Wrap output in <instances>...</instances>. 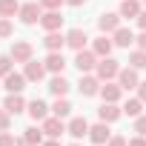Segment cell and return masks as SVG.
Returning <instances> with one entry per match:
<instances>
[{"label": "cell", "instance_id": "6da1fadb", "mask_svg": "<svg viewBox=\"0 0 146 146\" xmlns=\"http://www.w3.org/2000/svg\"><path fill=\"white\" fill-rule=\"evenodd\" d=\"M43 6L37 3V0H29V3H20V12H17V17H20V23L23 26H37L40 23V17H43Z\"/></svg>", "mask_w": 146, "mask_h": 146}, {"label": "cell", "instance_id": "7a4b0ae2", "mask_svg": "<svg viewBox=\"0 0 146 146\" xmlns=\"http://www.w3.org/2000/svg\"><path fill=\"white\" fill-rule=\"evenodd\" d=\"M120 69H123V66H120V60H115V57L109 54V57H100V60H98V69H95V75H98V78L106 83V80H117Z\"/></svg>", "mask_w": 146, "mask_h": 146}, {"label": "cell", "instance_id": "3957f363", "mask_svg": "<svg viewBox=\"0 0 146 146\" xmlns=\"http://www.w3.org/2000/svg\"><path fill=\"white\" fill-rule=\"evenodd\" d=\"M100 86H103V80L95 75V72L80 75V80H78V92H80V98H95V95H100Z\"/></svg>", "mask_w": 146, "mask_h": 146}, {"label": "cell", "instance_id": "277c9868", "mask_svg": "<svg viewBox=\"0 0 146 146\" xmlns=\"http://www.w3.org/2000/svg\"><path fill=\"white\" fill-rule=\"evenodd\" d=\"M98 60H100V57H98L92 49H80V52H75V66H78L80 75L95 72V69H98Z\"/></svg>", "mask_w": 146, "mask_h": 146}, {"label": "cell", "instance_id": "5b68a950", "mask_svg": "<svg viewBox=\"0 0 146 146\" xmlns=\"http://www.w3.org/2000/svg\"><path fill=\"white\" fill-rule=\"evenodd\" d=\"M9 54H12V60H15V63H29V60L35 57V46H32L29 40H12Z\"/></svg>", "mask_w": 146, "mask_h": 146}, {"label": "cell", "instance_id": "8992f818", "mask_svg": "<svg viewBox=\"0 0 146 146\" xmlns=\"http://www.w3.org/2000/svg\"><path fill=\"white\" fill-rule=\"evenodd\" d=\"M23 75H26V80L29 83H40L46 75H49V69H46V63L43 60H29V63H23Z\"/></svg>", "mask_w": 146, "mask_h": 146}, {"label": "cell", "instance_id": "52a82bcc", "mask_svg": "<svg viewBox=\"0 0 146 146\" xmlns=\"http://www.w3.org/2000/svg\"><path fill=\"white\" fill-rule=\"evenodd\" d=\"M120 12H103L100 17H98V29H100V35H115L117 29H120Z\"/></svg>", "mask_w": 146, "mask_h": 146}, {"label": "cell", "instance_id": "ba28073f", "mask_svg": "<svg viewBox=\"0 0 146 146\" xmlns=\"http://www.w3.org/2000/svg\"><path fill=\"white\" fill-rule=\"evenodd\" d=\"M112 135H115V132H112L109 123H103V120H98L95 126H89V140H92L95 146H106Z\"/></svg>", "mask_w": 146, "mask_h": 146}, {"label": "cell", "instance_id": "9c48e42d", "mask_svg": "<svg viewBox=\"0 0 146 146\" xmlns=\"http://www.w3.org/2000/svg\"><path fill=\"white\" fill-rule=\"evenodd\" d=\"M26 112H29V117H32L35 123H40V120H46V117L52 115V106H49L46 100H40V98H35V100H29V106H26Z\"/></svg>", "mask_w": 146, "mask_h": 146}, {"label": "cell", "instance_id": "30bf717a", "mask_svg": "<svg viewBox=\"0 0 146 146\" xmlns=\"http://www.w3.org/2000/svg\"><path fill=\"white\" fill-rule=\"evenodd\" d=\"M40 129H43V135H46V137H60V135L66 132V123H63V117L49 115L46 120H40Z\"/></svg>", "mask_w": 146, "mask_h": 146}, {"label": "cell", "instance_id": "8fae6325", "mask_svg": "<svg viewBox=\"0 0 146 146\" xmlns=\"http://www.w3.org/2000/svg\"><path fill=\"white\" fill-rule=\"evenodd\" d=\"M26 98H23V92H9L6 95V100H3V109L9 112V115H20V112H26Z\"/></svg>", "mask_w": 146, "mask_h": 146}, {"label": "cell", "instance_id": "7c38bea8", "mask_svg": "<svg viewBox=\"0 0 146 146\" xmlns=\"http://www.w3.org/2000/svg\"><path fill=\"white\" fill-rule=\"evenodd\" d=\"M100 98H103V103H120V98H123L120 83H117V80H106V83L100 86Z\"/></svg>", "mask_w": 146, "mask_h": 146}, {"label": "cell", "instance_id": "4fadbf2b", "mask_svg": "<svg viewBox=\"0 0 146 146\" xmlns=\"http://www.w3.org/2000/svg\"><path fill=\"white\" fill-rule=\"evenodd\" d=\"M86 43H89V35L83 32V29H69L66 32V46L69 49H75V52H80V49H86Z\"/></svg>", "mask_w": 146, "mask_h": 146}, {"label": "cell", "instance_id": "5bb4252c", "mask_svg": "<svg viewBox=\"0 0 146 146\" xmlns=\"http://www.w3.org/2000/svg\"><path fill=\"white\" fill-rule=\"evenodd\" d=\"M117 83H120V89H123V92H129V89H137V83H140V78H137V69H132V66H123V69H120V75H117Z\"/></svg>", "mask_w": 146, "mask_h": 146}, {"label": "cell", "instance_id": "9a60e30c", "mask_svg": "<svg viewBox=\"0 0 146 146\" xmlns=\"http://www.w3.org/2000/svg\"><path fill=\"white\" fill-rule=\"evenodd\" d=\"M26 83H29V80H26V75H23V72H15V69L3 78V89H6V92H23V89H26Z\"/></svg>", "mask_w": 146, "mask_h": 146}, {"label": "cell", "instance_id": "2e32d148", "mask_svg": "<svg viewBox=\"0 0 146 146\" xmlns=\"http://www.w3.org/2000/svg\"><path fill=\"white\" fill-rule=\"evenodd\" d=\"M66 132L75 137V140H80V137H89V120L86 117H72L69 123H66Z\"/></svg>", "mask_w": 146, "mask_h": 146}, {"label": "cell", "instance_id": "e0dca14e", "mask_svg": "<svg viewBox=\"0 0 146 146\" xmlns=\"http://www.w3.org/2000/svg\"><path fill=\"white\" fill-rule=\"evenodd\" d=\"M40 26H43V32H60V26H63V15H60V9H54V12H43Z\"/></svg>", "mask_w": 146, "mask_h": 146}, {"label": "cell", "instance_id": "ac0fdd59", "mask_svg": "<svg viewBox=\"0 0 146 146\" xmlns=\"http://www.w3.org/2000/svg\"><path fill=\"white\" fill-rule=\"evenodd\" d=\"M98 117H100L103 123H109V126H112L115 120H120V117H123V109H120L117 103H103V106L98 109Z\"/></svg>", "mask_w": 146, "mask_h": 146}, {"label": "cell", "instance_id": "d6986e66", "mask_svg": "<svg viewBox=\"0 0 146 146\" xmlns=\"http://www.w3.org/2000/svg\"><path fill=\"white\" fill-rule=\"evenodd\" d=\"M43 63H46V69H49V75H63V69H66V57H63V52H49Z\"/></svg>", "mask_w": 146, "mask_h": 146}, {"label": "cell", "instance_id": "ffe728a7", "mask_svg": "<svg viewBox=\"0 0 146 146\" xmlns=\"http://www.w3.org/2000/svg\"><path fill=\"white\" fill-rule=\"evenodd\" d=\"M135 37H137V35H135L132 29L120 26V29H117V32L112 35V43H115L117 49H129V46H135Z\"/></svg>", "mask_w": 146, "mask_h": 146}, {"label": "cell", "instance_id": "44dd1931", "mask_svg": "<svg viewBox=\"0 0 146 146\" xmlns=\"http://www.w3.org/2000/svg\"><path fill=\"white\" fill-rule=\"evenodd\" d=\"M120 17H126V20H137V15L143 12V3L140 0H120Z\"/></svg>", "mask_w": 146, "mask_h": 146}, {"label": "cell", "instance_id": "7402d4cb", "mask_svg": "<svg viewBox=\"0 0 146 146\" xmlns=\"http://www.w3.org/2000/svg\"><path fill=\"white\" fill-rule=\"evenodd\" d=\"M43 46H46V52H63V46H66V35H63V32H46Z\"/></svg>", "mask_w": 146, "mask_h": 146}, {"label": "cell", "instance_id": "603a6c76", "mask_svg": "<svg viewBox=\"0 0 146 146\" xmlns=\"http://www.w3.org/2000/svg\"><path fill=\"white\" fill-rule=\"evenodd\" d=\"M112 49H115L112 35H100V37H95V43H92V52H95L98 57H109V54H112Z\"/></svg>", "mask_w": 146, "mask_h": 146}, {"label": "cell", "instance_id": "cb8c5ba5", "mask_svg": "<svg viewBox=\"0 0 146 146\" xmlns=\"http://www.w3.org/2000/svg\"><path fill=\"white\" fill-rule=\"evenodd\" d=\"M69 89H72V83H69L63 75H52V80H49V92H52L54 98H66Z\"/></svg>", "mask_w": 146, "mask_h": 146}, {"label": "cell", "instance_id": "d4e9b609", "mask_svg": "<svg viewBox=\"0 0 146 146\" xmlns=\"http://www.w3.org/2000/svg\"><path fill=\"white\" fill-rule=\"evenodd\" d=\"M120 109H123V115H129V117L135 120V117H140V115H143V100H140V98H129Z\"/></svg>", "mask_w": 146, "mask_h": 146}, {"label": "cell", "instance_id": "484cf974", "mask_svg": "<svg viewBox=\"0 0 146 146\" xmlns=\"http://www.w3.org/2000/svg\"><path fill=\"white\" fill-rule=\"evenodd\" d=\"M52 115H57V117H69L72 115V103H69V98H54V103H52Z\"/></svg>", "mask_w": 146, "mask_h": 146}, {"label": "cell", "instance_id": "4316f807", "mask_svg": "<svg viewBox=\"0 0 146 146\" xmlns=\"http://www.w3.org/2000/svg\"><path fill=\"white\" fill-rule=\"evenodd\" d=\"M23 140H29V143L40 146V143L46 140V135H43V129H40V126H29V129H23Z\"/></svg>", "mask_w": 146, "mask_h": 146}, {"label": "cell", "instance_id": "83f0119b", "mask_svg": "<svg viewBox=\"0 0 146 146\" xmlns=\"http://www.w3.org/2000/svg\"><path fill=\"white\" fill-rule=\"evenodd\" d=\"M129 66H132V69H137V72H140V69H146V52L135 46V49L129 52Z\"/></svg>", "mask_w": 146, "mask_h": 146}, {"label": "cell", "instance_id": "f1b7e54d", "mask_svg": "<svg viewBox=\"0 0 146 146\" xmlns=\"http://www.w3.org/2000/svg\"><path fill=\"white\" fill-rule=\"evenodd\" d=\"M20 12V0H0V17H15Z\"/></svg>", "mask_w": 146, "mask_h": 146}, {"label": "cell", "instance_id": "f546056e", "mask_svg": "<svg viewBox=\"0 0 146 146\" xmlns=\"http://www.w3.org/2000/svg\"><path fill=\"white\" fill-rule=\"evenodd\" d=\"M12 35H15L12 17H0V40H6V37H12Z\"/></svg>", "mask_w": 146, "mask_h": 146}, {"label": "cell", "instance_id": "4dcf8cb0", "mask_svg": "<svg viewBox=\"0 0 146 146\" xmlns=\"http://www.w3.org/2000/svg\"><path fill=\"white\" fill-rule=\"evenodd\" d=\"M12 66H15V60H12V54H0V80H3L9 72H12Z\"/></svg>", "mask_w": 146, "mask_h": 146}, {"label": "cell", "instance_id": "1f68e13d", "mask_svg": "<svg viewBox=\"0 0 146 146\" xmlns=\"http://www.w3.org/2000/svg\"><path fill=\"white\" fill-rule=\"evenodd\" d=\"M12 117L15 115H9L6 109H0V132H9L12 129Z\"/></svg>", "mask_w": 146, "mask_h": 146}, {"label": "cell", "instance_id": "d6a6232c", "mask_svg": "<svg viewBox=\"0 0 146 146\" xmlns=\"http://www.w3.org/2000/svg\"><path fill=\"white\" fill-rule=\"evenodd\" d=\"M37 3H40L46 12H54V9H60V6L66 3V0H37Z\"/></svg>", "mask_w": 146, "mask_h": 146}, {"label": "cell", "instance_id": "836d02e7", "mask_svg": "<svg viewBox=\"0 0 146 146\" xmlns=\"http://www.w3.org/2000/svg\"><path fill=\"white\" fill-rule=\"evenodd\" d=\"M0 146H17V137L12 132H0Z\"/></svg>", "mask_w": 146, "mask_h": 146}, {"label": "cell", "instance_id": "e575fe53", "mask_svg": "<svg viewBox=\"0 0 146 146\" xmlns=\"http://www.w3.org/2000/svg\"><path fill=\"white\" fill-rule=\"evenodd\" d=\"M135 132L146 137V115H140V117H135Z\"/></svg>", "mask_w": 146, "mask_h": 146}, {"label": "cell", "instance_id": "d590c367", "mask_svg": "<svg viewBox=\"0 0 146 146\" xmlns=\"http://www.w3.org/2000/svg\"><path fill=\"white\" fill-rule=\"evenodd\" d=\"M106 146H129V137H123V135H112Z\"/></svg>", "mask_w": 146, "mask_h": 146}, {"label": "cell", "instance_id": "8d00e7d4", "mask_svg": "<svg viewBox=\"0 0 146 146\" xmlns=\"http://www.w3.org/2000/svg\"><path fill=\"white\" fill-rule=\"evenodd\" d=\"M135 23H137V29H140V32H146V9L137 15V20H135Z\"/></svg>", "mask_w": 146, "mask_h": 146}, {"label": "cell", "instance_id": "74e56055", "mask_svg": "<svg viewBox=\"0 0 146 146\" xmlns=\"http://www.w3.org/2000/svg\"><path fill=\"white\" fill-rule=\"evenodd\" d=\"M129 146H146V137L143 135H135V137H129Z\"/></svg>", "mask_w": 146, "mask_h": 146}, {"label": "cell", "instance_id": "f35d334b", "mask_svg": "<svg viewBox=\"0 0 146 146\" xmlns=\"http://www.w3.org/2000/svg\"><path fill=\"white\" fill-rule=\"evenodd\" d=\"M135 46H137V49H143V52H146V32H140V35H137V37H135Z\"/></svg>", "mask_w": 146, "mask_h": 146}, {"label": "cell", "instance_id": "ab89813d", "mask_svg": "<svg viewBox=\"0 0 146 146\" xmlns=\"http://www.w3.org/2000/svg\"><path fill=\"white\" fill-rule=\"evenodd\" d=\"M137 98L146 103V80H140V83H137Z\"/></svg>", "mask_w": 146, "mask_h": 146}, {"label": "cell", "instance_id": "60d3db41", "mask_svg": "<svg viewBox=\"0 0 146 146\" xmlns=\"http://www.w3.org/2000/svg\"><path fill=\"white\" fill-rule=\"evenodd\" d=\"M40 146H60V140H57V137H46Z\"/></svg>", "mask_w": 146, "mask_h": 146}, {"label": "cell", "instance_id": "b9f144b4", "mask_svg": "<svg viewBox=\"0 0 146 146\" xmlns=\"http://www.w3.org/2000/svg\"><path fill=\"white\" fill-rule=\"evenodd\" d=\"M83 3H86V0H66V6H75V9H80Z\"/></svg>", "mask_w": 146, "mask_h": 146}, {"label": "cell", "instance_id": "7bdbcfd3", "mask_svg": "<svg viewBox=\"0 0 146 146\" xmlns=\"http://www.w3.org/2000/svg\"><path fill=\"white\" fill-rule=\"evenodd\" d=\"M17 146H35V143H29V140H23V137H17Z\"/></svg>", "mask_w": 146, "mask_h": 146}, {"label": "cell", "instance_id": "ee69618b", "mask_svg": "<svg viewBox=\"0 0 146 146\" xmlns=\"http://www.w3.org/2000/svg\"><path fill=\"white\" fill-rule=\"evenodd\" d=\"M69 146H80V143H78V140H75V143H69Z\"/></svg>", "mask_w": 146, "mask_h": 146}, {"label": "cell", "instance_id": "f6af8a7d", "mask_svg": "<svg viewBox=\"0 0 146 146\" xmlns=\"http://www.w3.org/2000/svg\"><path fill=\"white\" fill-rule=\"evenodd\" d=\"M143 9H146V0H143Z\"/></svg>", "mask_w": 146, "mask_h": 146}]
</instances>
